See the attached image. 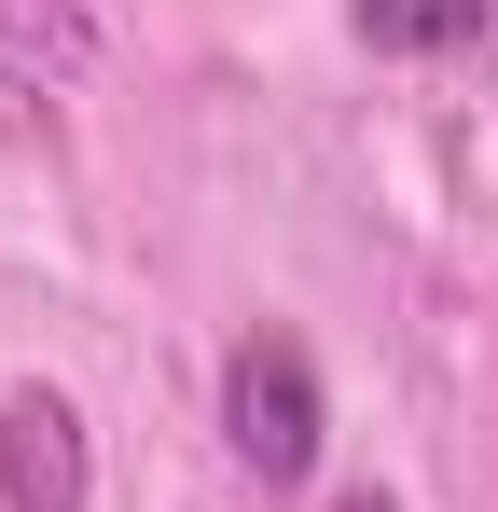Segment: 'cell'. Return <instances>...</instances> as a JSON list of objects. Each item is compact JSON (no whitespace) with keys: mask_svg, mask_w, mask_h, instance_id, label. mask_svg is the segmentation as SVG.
I'll return each mask as SVG.
<instances>
[{"mask_svg":"<svg viewBox=\"0 0 498 512\" xmlns=\"http://www.w3.org/2000/svg\"><path fill=\"white\" fill-rule=\"evenodd\" d=\"M319 360L291 333H249L236 360H222V443H236V471H263V485H305L319 471Z\"/></svg>","mask_w":498,"mask_h":512,"instance_id":"1","label":"cell"},{"mask_svg":"<svg viewBox=\"0 0 498 512\" xmlns=\"http://www.w3.org/2000/svg\"><path fill=\"white\" fill-rule=\"evenodd\" d=\"M0 512H83V416L56 388L0 402Z\"/></svg>","mask_w":498,"mask_h":512,"instance_id":"2","label":"cell"},{"mask_svg":"<svg viewBox=\"0 0 498 512\" xmlns=\"http://www.w3.org/2000/svg\"><path fill=\"white\" fill-rule=\"evenodd\" d=\"M485 14L498 0H346V28H360L374 56H471Z\"/></svg>","mask_w":498,"mask_h":512,"instance_id":"3","label":"cell"},{"mask_svg":"<svg viewBox=\"0 0 498 512\" xmlns=\"http://www.w3.org/2000/svg\"><path fill=\"white\" fill-rule=\"evenodd\" d=\"M0 42H14V56H42V70H83V56H97L83 0H0Z\"/></svg>","mask_w":498,"mask_h":512,"instance_id":"4","label":"cell"},{"mask_svg":"<svg viewBox=\"0 0 498 512\" xmlns=\"http://www.w3.org/2000/svg\"><path fill=\"white\" fill-rule=\"evenodd\" d=\"M332 512H402V499H388V485H360V499H332Z\"/></svg>","mask_w":498,"mask_h":512,"instance_id":"5","label":"cell"}]
</instances>
